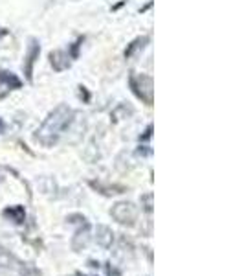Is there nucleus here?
Masks as SVG:
<instances>
[{
  "label": "nucleus",
  "instance_id": "obj_8",
  "mask_svg": "<svg viewBox=\"0 0 244 276\" xmlns=\"http://www.w3.org/2000/svg\"><path fill=\"white\" fill-rule=\"evenodd\" d=\"M19 267V260L15 258V254H11L8 248L0 247V269L4 271H13Z\"/></svg>",
  "mask_w": 244,
  "mask_h": 276
},
{
  "label": "nucleus",
  "instance_id": "obj_14",
  "mask_svg": "<svg viewBox=\"0 0 244 276\" xmlns=\"http://www.w3.org/2000/svg\"><path fill=\"white\" fill-rule=\"evenodd\" d=\"M24 276H30V274H24Z\"/></svg>",
  "mask_w": 244,
  "mask_h": 276
},
{
  "label": "nucleus",
  "instance_id": "obj_15",
  "mask_svg": "<svg viewBox=\"0 0 244 276\" xmlns=\"http://www.w3.org/2000/svg\"><path fill=\"white\" fill-rule=\"evenodd\" d=\"M75 276H77V274H75Z\"/></svg>",
  "mask_w": 244,
  "mask_h": 276
},
{
  "label": "nucleus",
  "instance_id": "obj_7",
  "mask_svg": "<svg viewBox=\"0 0 244 276\" xmlns=\"http://www.w3.org/2000/svg\"><path fill=\"white\" fill-rule=\"evenodd\" d=\"M2 216H4L6 219H10L11 223H15V225H22L24 219H26V210H24L20 204H15V206L6 208V210L2 212Z\"/></svg>",
  "mask_w": 244,
  "mask_h": 276
},
{
  "label": "nucleus",
  "instance_id": "obj_9",
  "mask_svg": "<svg viewBox=\"0 0 244 276\" xmlns=\"http://www.w3.org/2000/svg\"><path fill=\"white\" fill-rule=\"evenodd\" d=\"M92 186L96 190H99L101 193H105V195H116V193L125 192L123 186H103V184H99V182H92Z\"/></svg>",
  "mask_w": 244,
  "mask_h": 276
},
{
  "label": "nucleus",
  "instance_id": "obj_11",
  "mask_svg": "<svg viewBox=\"0 0 244 276\" xmlns=\"http://www.w3.org/2000/svg\"><path fill=\"white\" fill-rule=\"evenodd\" d=\"M142 206L147 214H152V193H145L142 197Z\"/></svg>",
  "mask_w": 244,
  "mask_h": 276
},
{
  "label": "nucleus",
  "instance_id": "obj_4",
  "mask_svg": "<svg viewBox=\"0 0 244 276\" xmlns=\"http://www.w3.org/2000/svg\"><path fill=\"white\" fill-rule=\"evenodd\" d=\"M130 87L134 92L142 98L143 101H147V105L152 103V79L149 76H132L130 78Z\"/></svg>",
  "mask_w": 244,
  "mask_h": 276
},
{
  "label": "nucleus",
  "instance_id": "obj_6",
  "mask_svg": "<svg viewBox=\"0 0 244 276\" xmlns=\"http://www.w3.org/2000/svg\"><path fill=\"white\" fill-rule=\"evenodd\" d=\"M19 87H20V81L15 78L13 74L2 72V70H0V98H4L10 90L19 88Z\"/></svg>",
  "mask_w": 244,
  "mask_h": 276
},
{
  "label": "nucleus",
  "instance_id": "obj_3",
  "mask_svg": "<svg viewBox=\"0 0 244 276\" xmlns=\"http://www.w3.org/2000/svg\"><path fill=\"white\" fill-rule=\"evenodd\" d=\"M111 216L112 219H114L116 223H120V225L134 226L136 221H138V208L129 201H120L111 208Z\"/></svg>",
  "mask_w": 244,
  "mask_h": 276
},
{
  "label": "nucleus",
  "instance_id": "obj_5",
  "mask_svg": "<svg viewBox=\"0 0 244 276\" xmlns=\"http://www.w3.org/2000/svg\"><path fill=\"white\" fill-rule=\"evenodd\" d=\"M114 232H112V228H109L106 225H97L96 226V241L99 247L103 248H111L112 245H114Z\"/></svg>",
  "mask_w": 244,
  "mask_h": 276
},
{
  "label": "nucleus",
  "instance_id": "obj_12",
  "mask_svg": "<svg viewBox=\"0 0 244 276\" xmlns=\"http://www.w3.org/2000/svg\"><path fill=\"white\" fill-rule=\"evenodd\" d=\"M106 274L109 276H121V272L118 269H114L112 265H106Z\"/></svg>",
  "mask_w": 244,
  "mask_h": 276
},
{
  "label": "nucleus",
  "instance_id": "obj_2",
  "mask_svg": "<svg viewBox=\"0 0 244 276\" xmlns=\"http://www.w3.org/2000/svg\"><path fill=\"white\" fill-rule=\"evenodd\" d=\"M66 221L70 225H77V230H75L74 238H72V250L74 252H81V250L87 248L88 241H90V223L81 214H72V216H68Z\"/></svg>",
  "mask_w": 244,
  "mask_h": 276
},
{
  "label": "nucleus",
  "instance_id": "obj_1",
  "mask_svg": "<svg viewBox=\"0 0 244 276\" xmlns=\"http://www.w3.org/2000/svg\"><path fill=\"white\" fill-rule=\"evenodd\" d=\"M72 122V110L66 107H59L48 116V120L42 124V127L37 131V140L44 146H53L57 142L61 133H65L66 127Z\"/></svg>",
  "mask_w": 244,
  "mask_h": 276
},
{
  "label": "nucleus",
  "instance_id": "obj_10",
  "mask_svg": "<svg viewBox=\"0 0 244 276\" xmlns=\"http://www.w3.org/2000/svg\"><path fill=\"white\" fill-rule=\"evenodd\" d=\"M37 55H39L37 42H32L30 52H28V64H26V74H28V78H32V64L35 63V57H37Z\"/></svg>",
  "mask_w": 244,
  "mask_h": 276
},
{
  "label": "nucleus",
  "instance_id": "obj_13",
  "mask_svg": "<svg viewBox=\"0 0 244 276\" xmlns=\"http://www.w3.org/2000/svg\"><path fill=\"white\" fill-rule=\"evenodd\" d=\"M2 131H4V124H2V122H0V133H2Z\"/></svg>",
  "mask_w": 244,
  "mask_h": 276
}]
</instances>
